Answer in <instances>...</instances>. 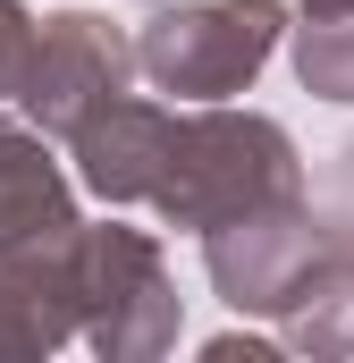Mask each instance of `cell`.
Here are the masks:
<instances>
[{"mask_svg": "<svg viewBox=\"0 0 354 363\" xmlns=\"http://www.w3.org/2000/svg\"><path fill=\"white\" fill-rule=\"evenodd\" d=\"M76 338L110 363H152L177 347V287L152 228H76Z\"/></svg>", "mask_w": 354, "mask_h": 363, "instance_id": "3", "label": "cell"}, {"mask_svg": "<svg viewBox=\"0 0 354 363\" xmlns=\"http://www.w3.org/2000/svg\"><path fill=\"white\" fill-rule=\"evenodd\" d=\"M68 152H76V186L101 194L110 211L144 203L169 228H194V237H211V228H228L262 203L304 194L295 135L262 110H228V101L169 110V101L118 93L110 110H93L68 135Z\"/></svg>", "mask_w": 354, "mask_h": 363, "instance_id": "1", "label": "cell"}, {"mask_svg": "<svg viewBox=\"0 0 354 363\" xmlns=\"http://www.w3.org/2000/svg\"><path fill=\"white\" fill-rule=\"evenodd\" d=\"M295 77H304V93L354 110V9H329V17L295 26Z\"/></svg>", "mask_w": 354, "mask_h": 363, "instance_id": "9", "label": "cell"}, {"mask_svg": "<svg viewBox=\"0 0 354 363\" xmlns=\"http://www.w3.org/2000/svg\"><path fill=\"white\" fill-rule=\"evenodd\" d=\"M85 228V211H76V186L68 169L51 161V144H42V127L25 118H0V262H17V254H51V245H68Z\"/></svg>", "mask_w": 354, "mask_h": 363, "instance_id": "6", "label": "cell"}, {"mask_svg": "<svg viewBox=\"0 0 354 363\" xmlns=\"http://www.w3.org/2000/svg\"><path fill=\"white\" fill-rule=\"evenodd\" d=\"M287 0H152L135 17V68L177 101H228L270 68Z\"/></svg>", "mask_w": 354, "mask_h": 363, "instance_id": "2", "label": "cell"}, {"mask_svg": "<svg viewBox=\"0 0 354 363\" xmlns=\"http://www.w3.org/2000/svg\"><path fill=\"white\" fill-rule=\"evenodd\" d=\"M34 34H42V17H25V0H0V101H17V93H25Z\"/></svg>", "mask_w": 354, "mask_h": 363, "instance_id": "10", "label": "cell"}, {"mask_svg": "<svg viewBox=\"0 0 354 363\" xmlns=\"http://www.w3.org/2000/svg\"><path fill=\"white\" fill-rule=\"evenodd\" d=\"M329 9H354V0H304V17H329Z\"/></svg>", "mask_w": 354, "mask_h": 363, "instance_id": "11", "label": "cell"}, {"mask_svg": "<svg viewBox=\"0 0 354 363\" xmlns=\"http://www.w3.org/2000/svg\"><path fill=\"white\" fill-rule=\"evenodd\" d=\"M278 338L295 355H354V254H321V271L304 279V296L287 304Z\"/></svg>", "mask_w": 354, "mask_h": 363, "instance_id": "8", "label": "cell"}, {"mask_svg": "<svg viewBox=\"0 0 354 363\" xmlns=\"http://www.w3.org/2000/svg\"><path fill=\"white\" fill-rule=\"evenodd\" d=\"M135 77H144V68H135V34H127V26H110L101 9H59V17H42V34H34V68H25L17 110H25L42 135L68 144L93 110H110Z\"/></svg>", "mask_w": 354, "mask_h": 363, "instance_id": "4", "label": "cell"}, {"mask_svg": "<svg viewBox=\"0 0 354 363\" xmlns=\"http://www.w3.org/2000/svg\"><path fill=\"white\" fill-rule=\"evenodd\" d=\"M321 254H329V228L312 220L304 194L262 203V211H245V220H228V228L202 237L211 287H219L236 313H253V321H287V304L304 296V279L321 271Z\"/></svg>", "mask_w": 354, "mask_h": 363, "instance_id": "5", "label": "cell"}, {"mask_svg": "<svg viewBox=\"0 0 354 363\" xmlns=\"http://www.w3.org/2000/svg\"><path fill=\"white\" fill-rule=\"evenodd\" d=\"M76 338V237L0 262V363H42Z\"/></svg>", "mask_w": 354, "mask_h": 363, "instance_id": "7", "label": "cell"}]
</instances>
